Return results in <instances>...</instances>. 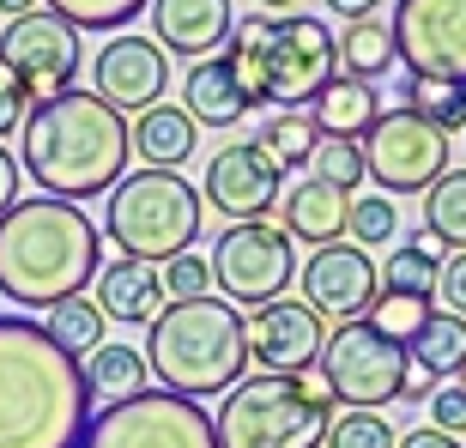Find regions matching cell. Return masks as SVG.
<instances>
[{
	"label": "cell",
	"instance_id": "1",
	"mask_svg": "<svg viewBox=\"0 0 466 448\" xmlns=\"http://www.w3.org/2000/svg\"><path fill=\"white\" fill-rule=\"evenodd\" d=\"M91 424L86 370L31 315H0V448H79Z\"/></svg>",
	"mask_w": 466,
	"mask_h": 448
},
{
	"label": "cell",
	"instance_id": "2",
	"mask_svg": "<svg viewBox=\"0 0 466 448\" xmlns=\"http://www.w3.org/2000/svg\"><path fill=\"white\" fill-rule=\"evenodd\" d=\"M127 116L97 97V91H61L49 104H36L18 127V170H31V182L49 200H91L109 194L127 176Z\"/></svg>",
	"mask_w": 466,
	"mask_h": 448
},
{
	"label": "cell",
	"instance_id": "3",
	"mask_svg": "<svg viewBox=\"0 0 466 448\" xmlns=\"http://www.w3.org/2000/svg\"><path fill=\"white\" fill-rule=\"evenodd\" d=\"M104 267V230L73 200L31 194L0 212V297L25 310H55L67 297H86V285Z\"/></svg>",
	"mask_w": 466,
	"mask_h": 448
},
{
	"label": "cell",
	"instance_id": "4",
	"mask_svg": "<svg viewBox=\"0 0 466 448\" xmlns=\"http://www.w3.org/2000/svg\"><path fill=\"white\" fill-rule=\"evenodd\" d=\"M146 370L164 394L212 400L230 394L248 376V321L225 297H188L164 303V315L146 333Z\"/></svg>",
	"mask_w": 466,
	"mask_h": 448
},
{
	"label": "cell",
	"instance_id": "5",
	"mask_svg": "<svg viewBox=\"0 0 466 448\" xmlns=\"http://www.w3.org/2000/svg\"><path fill=\"white\" fill-rule=\"evenodd\" d=\"M333 394L321 370H303V376H242L225 394L212 431L218 448H321L333 424Z\"/></svg>",
	"mask_w": 466,
	"mask_h": 448
},
{
	"label": "cell",
	"instance_id": "6",
	"mask_svg": "<svg viewBox=\"0 0 466 448\" xmlns=\"http://www.w3.org/2000/svg\"><path fill=\"white\" fill-rule=\"evenodd\" d=\"M200 224H207V207L182 182V170L121 176L116 188H109V207H104V237L127 260H152V267L188 255L194 242H200Z\"/></svg>",
	"mask_w": 466,
	"mask_h": 448
},
{
	"label": "cell",
	"instance_id": "7",
	"mask_svg": "<svg viewBox=\"0 0 466 448\" xmlns=\"http://www.w3.org/2000/svg\"><path fill=\"white\" fill-rule=\"evenodd\" d=\"M321 382H328L333 406L346 412H381L406 394V345H394L388 333H376L370 321H339L321 345Z\"/></svg>",
	"mask_w": 466,
	"mask_h": 448
},
{
	"label": "cell",
	"instance_id": "8",
	"mask_svg": "<svg viewBox=\"0 0 466 448\" xmlns=\"http://www.w3.org/2000/svg\"><path fill=\"white\" fill-rule=\"evenodd\" d=\"M79 448H218V431H212V412L200 400L146 388L121 406L91 412Z\"/></svg>",
	"mask_w": 466,
	"mask_h": 448
},
{
	"label": "cell",
	"instance_id": "9",
	"mask_svg": "<svg viewBox=\"0 0 466 448\" xmlns=\"http://www.w3.org/2000/svg\"><path fill=\"white\" fill-rule=\"evenodd\" d=\"M212 285L225 291V303H279L285 285L297 279V242L279 224H230L225 237L212 242Z\"/></svg>",
	"mask_w": 466,
	"mask_h": 448
},
{
	"label": "cell",
	"instance_id": "10",
	"mask_svg": "<svg viewBox=\"0 0 466 448\" xmlns=\"http://www.w3.org/2000/svg\"><path fill=\"white\" fill-rule=\"evenodd\" d=\"M79 61H86L79 55V31H73L67 18H55L49 6L6 18V31H0V67L18 79V91H25L31 109L61 97V91H73Z\"/></svg>",
	"mask_w": 466,
	"mask_h": 448
},
{
	"label": "cell",
	"instance_id": "11",
	"mask_svg": "<svg viewBox=\"0 0 466 448\" xmlns=\"http://www.w3.org/2000/svg\"><path fill=\"white\" fill-rule=\"evenodd\" d=\"M260 73H267V104L303 109L321 97L333 73H339V43L321 18L285 13L267 25V49H260Z\"/></svg>",
	"mask_w": 466,
	"mask_h": 448
},
{
	"label": "cell",
	"instance_id": "12",
	"mask_svg": "<svg viewBox=\"0 0 466 448\" xmlns=\"http://www.w3.org/2000/svg\"><path fill=\"white\" fill-rule=\"evenodd\" d=\"M363 170L388 194H431L449 176V134H436L412 109H381L363 134Z\"/></svg>",
	"mask_w": 466,
	"mask_h": 448
},
{
	"label": "cell",
	"instance_id": "13",
	"mask_svg": "<svg viewBox=\"0 0 466 448\" xmlns=\"http://www.w3.org/2000/svg\"><path fill=\"white\" fill-rule=\"evenodd\" d=\"M388 25L412 79L466 86V0H400Z\"/></svg>",
	"mask_w": 466,
	"mask_h": 448
},
{
	"label": "cell",
	"instance_id": "14",
	"mask_svg": "<svg viewBox=\"0 0 466 448\" xmlns=\"http://www.w3.org/2000/svg\"><path fill=\"white\" fill-rule=\"evenodd\" d=\"M297 285H303V303H309L321 321H363L370 303L381 297V267L358 242H321V249L297 267Z\"/></svg>",
	"mask_w": 466,
	"mask_h": 448
},
{
	"label": "cell",
	"instance_id": "15",
	"mask_svg": "<svg viewBox=\"0 0 466 448\" xmlns=\"http://www.w3.org/2000/svg\"><path fill=\"white\" fill-rule=\"evenodd\" d=\"M279 194H285V170L260 152L255 139H237V146H218V152H212L200 207H212L230 224H260L279 207Z\"/></svg>",
	"mask_w": 466,
	"mask_h": 448
},
{
	"label": "cell",
	"instance_id": "16",
	"mask_svg": "<svg viewBox=\"0 0 466 448\" xmlns=\"http://www.w3.org/2000/svg\"><path fill=\"white\" fill-rule=\"evenodd\" d=\"M321 315L309 303H260L248 315V363H260V376H303L321 363Z\"/></svg>",
	"mask_w": 466,
	"mask_h": 448
},
{
	"label": "cell",
	"instance_id": "17",
	"mask_svg": "<svg viewBox=\"0 0 466 448\" xmlns=\"http://www.w3.org/2000/svg\"><path fill=\"white\" fill-rule=\"evenodd\" d=\"M91 79H97V97H104L116 116L127 109H152L164 104V86H170V61L152 36H109L97 61H91Z\"/></svg>",
	"mask_w": 466,
	"mask_h": 448
},
{
	"label": "cell",
	"instance_id": "18",
	"mask_svg": "<svg viewBox=\"0 0 466 448\" xmlns=\"http://www.w3.org/2000/svg\"><path fill=\"white\" fill-rule=\"evenodd\" d=\"M152 43L176 61H207L230 43L237 6L230 0H152Z\"/></svg>",
	"mask_w": 466,
	"mask_h": 448
},
{
	"label": "cell",
	"instance_id": "19",
	"mask_svg": "<svg viewBox=\"0 0 466 448\" xmlns=\"http://www.w3.org/2000/svg\"><path fill=\"white\" fill-rule=\"evenodd\" d=\"M91 285H97V297H91V303L104 310V321H121V328H152L157 315H164V303H170V297H164V285H157V267H152V260H127V255H121V260H104Z\"/></svg>",
	"mask_w": 466,
	"mask_h": 448
},
{
	"label": "cell",
	"instance_id": "20",
	"mask_svg": "<svg viewBox=\"0 0 466 448\" xmlns=\"http://www.w3.org/2000/svg\"><path fill=\"white\" fill-rule=\"evenodd\" d=\"M346 224H351V194L328 188V182H297L291 194H285V237L291 242H309V249H321V242H346Z\"/></svg>",
	"mask_w": 466,
	"mask_h": 448
},
{
	"label": "cell",
	"instance_id": "21",
	"mask_svg": "<svg viewBox=\"0 0 466 448\" xmlns=\"http://www.w3.org/2000/svg\"><path fill=\"white\" fill-rule=\"evenodd\" d=\"M134 158H146V170H182L194 158V146H200V127H194L188 109L176 104H152L134 116Z\"/></svg>",
	"mask_w": 466,
	"mask_h": 448
},
{
	"label": "cell",
	"instance_id": "22",
	"mask_svg": "<svg viewBox=\"0 0 466 448\" xmlns=\"http://www.w3.org/2000/svg\"><path fill=\"white\" fill-rule=\"evenodd\" d=\"M182 109L194 116V127H230V121L248 116V97H242L237 73L225 67V55H207V61H194V67H188Z\"/></svg>",
	"mask_w": 466,
	"mask_h": 448
},
{
	"label": "cell",
	"instance_id": "23",
	"mask_svg": "<svg viewBox=\"0 0 466 448\" xmlns=\"http://www.w3.org/2000/svg\"><path fill=\"white\" fill-rule=\"evenodd\" d=\"M406 363H412V376H424L431 388L454 382L466 370V321L449 315V310H431L424 328L406 340Z\"/></svg>",
	"mask_w": 466,
	"mask_h": 448
},
{
	"label": "cell",
	"instance_id": "24",
	"mask_svg": "<svg viewBox=\"0 0 466 448\" xmlns=\"http://www.w3.org/2000/svg\"><path fill=\"white\" fill-rule=\"evenodd\" d=\"M309 116H315V127H321V139H363L381 116V97H376V86L333 73L328 86H321V97L309 104Z\"/></svg>",
	"mask_w": 466,
	"mask_h": 448
},
{
	"label": "cell",
	"instance_id": "25",
	"mask_svg": "<svg viewBox=\"0 0 466 448\" xmlns=\"http://www.w3.org/2000/svg\"><path fill=\"white\" fill-rule=\"evenodd\" d=\"M146 351H134V345H97L86 358V400L91 412H104V406H121V400L146 394Z\"/></svg>",
	"mask_w": 466,
	"mask_h": 448
},
{
	"label": "cell",
	"instance_id": "26",
	"mask_svg": "<svg viewBox=\"0 0 466 448\" xmlns=\"http://www.w3.org/2000/svg\"><path fill=\"white\" fill-rule=\"evenodd\" d=\"M333 43H339V73H346V79H363V86H376L381 73L400 61L394 25H388V18H358V25H346V36H333Z\"/></svg>",
	"mask_w": 466,
	"mask_h": 448
},
{
	"label": "cell",
	"instance_id": "27",
	"mask_svg": "<svg viewBox=\"0 0 466 448\" xmlns=\"http://www.w3.org/2000/svg\"><path fill=\"white\" fill-rule=\"evenodd\" d=\"M436 279H442V255H436L431 237H406L381 267V291L394 297H418V303H436Z\"/></svg>",
	"mask_w": 466,
	"mask_h": 448
},
{
	"label": "cell",
	"instance_id": "28",
	"mask_svg": "<svg viewBox=\"0 0 466 448\" xmlns=\"http://www.w3.org/2000/svg\"><path fill=\"white\" fill-rule=\"evenodd\" d=\"M400 109H412L418 121H431L436 134H466V86H449V79H406L394 91Z\"/></svg>",
	"mask_w": 466,
	"mask_h": 448
},
{
	"label": "cell",
	"instance_id": "29",
	"mask_svg": "<svg viewBox=\"0 0 466 448\" xmlns=\"http://www.w3.org/2000/svg\"><path fill=\"white\" fill-rule=\"evenodd\" d=\"M267 25H273L267 13H255V18H237V25H230V43L218 49V55H225V67L237 73V86H242V97H248V109H260V104H267V73H260V49H267Z\"/></svg>",
	"mask_w": 466,
	"mask_h": 448
},
{
	"label": "cell",
	"instance_id": "30",
	"mask_svg": "<svg viewBox=\"0 0 466 448\" xmlns=\"http://www.w3.org/2000/svg\"><path fill=\"white\" fill-rule=\"evenodd\" d=\"M424 237L436 249H449V255L466 249V170H449L424 194Z\"/></svg>",
	"mask_w": 466,
	"mask_h": 448
},
{
	"label": "cell",
	"instance_id": "31",
	"mask_svg": "<svg viewBox=\"0 0 466 448\" xmlns=\"http://www.w3.org/2000/svg\"><path fill=\"white\" fill-rule=\"evenodd\" d=\"M315 139H321V127H315L309 109H285V116H273L255 134V146L273 158L279 170H303V164H309V152H315Z\"/></svg>",
	"mask_w": 466,
	"mask_h": 448
},
{
	"label": "cell",
	"instance_id": "32",
	"mask_svg": "<svg viewBox=\"0 0 466 448\" xmlns=\"http://www.w3.org/2000/svg\"><path fill=\"white\" fill-rule=\"evenodd\" d=\"M104 328H109V321H104V310H97L91 297H67V303H55L49 321H43V333H49L67 358H79V351L91 358V351L104 345Z\"/></svg>",
	"mask_w": 466,
	"mask_h": 448
},
{
	"label": "cell",
	"instance_id": "33",
	"mask_svg": "<svg viewBox=\"0 0 466 448\" xmlns=\"http://www.w3.org/2000/svg\"><path fill=\"white\" fill-rule=\"evenodd\" d=\"M309 176L315 182H328V188L351 194L363 182V139H315V152H309Z\"/></svg>",
	"mask_w": 466,
	"mask_h": 448
},
{
	"label": "cell",
	"instance_id": "34",
	"mask_svg": "<svg viewBox=\"0 0 466 448\" xmlns=\"http://www.w3.org/2000/svg\"><path fill=\"white\" fill-rule=\"evenodd\" d=\"M55 18H67L73 31H121L127 18H139L152 0H43Z\"/></svg>",
	"mask_w": 466,
	"mask_h": 448
},
{
	"label": "cell",
	"instance_id": "35",
	"mask_svg": "<svg viewBox=\"0 0 466 448\" xmlns=\"http://www.w3.org/2000/svg\"><path fill=\"white\" fill-rule=\"evenodd\" d=\"M394 443L400 431L381 412H333L328 436H321V448H394Z\"/></svg>",
	"mask_w": 466,
	"mask_h": 448
},
{
	"label": "cell",
	"instance_id": "36",
	"mask_svg": "<svg viewBox=\"0 0 466 448\" xmlns=\"http://www.w3.org/2000/svg\"><path fill=\"white\" fill-rule=\"evenodd\" d=\"M400 230V212L388 194H363V200H351V224H346V237L358 242V249H381V242H394Z\"/></svg>",
	"mask_w": 466,
	"mask_h": 448
},
{
	"label": "cell",
	"instance_id": "37",
	"mask_svg": "<svg viewBox=\"0 0 466 448\" xmlns=\"http://www.w3.org/2000/svg\"><path fill=\"white\" fill-rule=\"evenodd\" d=\"M424 315H431V303H418V297H394V291H381L376 303H370V315H363V321H370L376 333H388L394 345H406L418 328H424Z\"/></svg>",
	"mask_w": 466,
	"mask_h": 448
},
{
	"label": "cell",
	"instance_id": "38",
	"mask_svg": "<svg viewBox=\"0 0 466 448\" xmlns=\"http://www.w3.org/2000/svg\"><path fill=\"white\" fill-rule=\"evenodd\" d=\"M157 285H164V297H170V303L207 297V285H212L207 255H176V260H164V267H157Z\"/></svg>",
	"mask_w": 466,
	"mask_h": 448
},
{
	"label": "cell",
	"instance_id": "39",
	"mask_svg": "<svg viewBox=\"0 0 466 448\" xmlns=\"http://www.w3.org/2000/svg\"><path fill=\"white\" fill-rule=\"evenodd\" d=\"M431 431L454 436V443L466 436V388L461 382H442V388L431 394Z\"/></svg>",
	"mask_w": 466,
	"mask_h": 448
},
{
	"label": "cell",
	"instance_id": "40",
	"mask_svg": "<svg viewBox=\"0 0 466 448\" xmlns=\"http://www.w3.org/2000/svg\"><path fill=\"white\" fill-rule=\"evenodd\" d=\"M436 303H442L449 315H461V321H466V249L442 255V279H436Z\"/></svg>",
	"mask_w": 466,
	"mask_h": 448
},
{
	"label": "cell",
	"instance_id": "41",
	"mask_svg": "<svg viewBox=\"0 0 466 448\" xmlns=\"http://www.w3.org/2000/svg\"><path fill=\"white\" fill-rule=\"evenodd\" d=\"M25 109H31V104H25V91H18V79H13L6 67H0V139L25 127Z\"/></svg>",
	"mask_w": 466,
	"mask_h": 448
},
{
	"label": "cell",
	"instance_id": "42",
	"mask_svg": "<svg viewBox=\"0 0 466 448\" xmlns=\"http://www.w3.org/2000/svg\"><path fill=\"white\" fill-rule=\"evenodd\" d=\"M6 207H18V158L0 146V212Z\"/></svg>",
	"mask_w": 466,
	"mask_h": 448
},
{
	"label": "cell",
	"instance_id": "43",
	"mask_svg": "<svg viewBox=\"0 0 466 448\" xmlns=\"http://www.w3.org/2000/svg\"><path fill=\"white\" fill-rule=\"evenodd\" d=\"M394 448H461V443H454V436H442V431H431V424H424V431H406V436H400Z\"/></svg>",
	"mask_w": 466,
	"mask_h": 448
},
{
	"label": "cell",
	"instance_id": "44",
	"mask_svg": "<svg viewBox=\"0 0 466 448\" xmlns=\"http://www.w3.org/2000/svg\"><path fill=\"white\" fill-rule=\"evenodd\" d=\"M328 13H346V25H358V18L381 13V0H328Z\"/></svg>",
	"mask_w": 466,
	"mask_h": 448
},
{
	"label": "cell",
	"instance_id": "45",
	"mask_svg": "<svg viewBox=\"0 0 466 448\" xmlns=\"http://www.w3.org/2000/svg\"><path fill=\"white\" fill-rule=\"evenodd\" d=\"M36 6H43V0H0V13H13V18L18 13H36Z\"/></svg>",
	"mask_w": 466,
	"mask_h": 448
},
{
	"label": "cell",
	"instance_id": "46",
	"mask_svg": "<svg viewBox=\"0 0 466 448\" xmlns=\"http://www.w3.org/2000/svg\"><path fill=\"white\" fill-rule=\"evenodd\" d=\"M255 6H260L267 18H273V13H285V6H297V0H255Z\"/></svg>",
	"mask_w": 466,
	"mask_h": 448
},
{
	"label": "cell",
	"instance_id": "47",
	"mask_svg": "<svg viewBox=\"0 0 466 448\" xmlns=\"http://www.w3.org/2000/svg\"><path fill=\"white\" fill-rule=\"evenodd\" d=\"M461 388H466V370H461Z\"/></svg>",
	"mask_w": 466,
	"mask_h": 448
}]
</instances>
